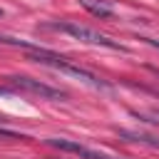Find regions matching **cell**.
I'll list each match as a JSON object with an SVG mask.
<instances>
[{
  "label": "cell",
  "mask_w": 159,
  "mask_h": 159,
  "mask_svg": "<svg viewBox=\"0 0 159 159\" xmlns=\"http://www.w3.org/2000/svg\"><path fill=\"white\" fill-rule=\"evenodd\" d=\"M0 139H22V137L15 134V132H10V129H2V127H0Z\"/></svg>",
  "instance_id": "52a82bcc"
},
{
  "label": "cell",
  "mask_w": 159,
  "mask_h": 159,
  "mask_svg": "<svg viewBox=\"0 0 159 159\" xmlns=\"http://www.w3.org/2000/svg\"><path fill=\"white\" fill-rule=\"evenodd\" d=\"M27 60H32V62H37V65H47V67H52V70H60V72H65V75H70V77H77L80 82H84V84L92 87V89H109V84H107L102 77L92 75L89 70H84V67L75 65L72 60H67V57H62V55H55V52H50V50H45V47L32 50V52L27 55Z\"/></svg>",
  "instance_id": "6da1fadb"
},
{
  "label": "cell",
  "mask_w": 159,
  "mask_h": 159,
  "mask_svg": "<svg viewBox=\"0 0 159 159\" xmlns=\"http://www.w3.org/2000/svg\"><path fill=\"white\" fill-rule=\"evenodd\" d=\"M22 92V94H32V97H40V99H50V102H62L67 94L57 87H50L40 80H32V77H7V87H0V92Z\"/></svg>",
  "instance_id": "3957f363"
},
{
  "label": "cell",
  "mask_w": 159,
  "mask_h": 159,
  "mask_svg": "<svg viewBox=\"0 0 159 159\" xmlns=\"http://www.w3.org/2000/svg\"><path fill=\"white\" fill-rule=\"evenodd\" d=\"M142 40H144L147 45H152L154 50H159V40H154V37H142Z\"/></svg>",
  "instance_id": "ba28073f"
},
{
  "label": "cell",
  "mask_w": 159,
  "mask_h": 159,
  "mask_svg": "<svg viewBox=\"0 0 159 159\" xmlns=\"http://www.w3.org/2000/svg\"><path fill=\"white\" fill-rule=\"evenodd\" d=\"M119 137H124L127 142H137V144H147V147L159 149V139H157V137H152V134H139V132H127V129H122V132H119Z\"/></svg>",
  "instance_id": "8992f818"
},
{
  "label": "cell",
  "mask_w": 159,
  "mask_h": 159,
  "mask_svg": "<svg viewBox=\"0 0 159 159\" xmlns=\"http://www.w3.org/2000/svg\"><path fill=\"white\" fill-rule=\"evenodd\" d=\"M154 117H157V119H154V122H159V112H157V114H154Z\"/></svg>",
  "instance_id": "9c48e42d"
},
{
  "label": "cell",
  "mask_w": 159,
  "mask_h": 159,
  "mask_svg": "<svg viewBox=\"0 0 159 159\" xmlns=\"http://www.w3.org/2000/svg\"><path fill=\"white\" fill-rule=\"evenodd\" d=\"M45 142H47L50 147H55V149L77 154V157H82V159H109L107 154L94 152V149H89V147H84V144H80V142H72V139H57V137H50V139H45Z\"/></svg>",
  "instance_id": "277c9868"
},
{
  "label": "cell",
  "mask_w": 159,
  "mask_h": 159,
  "mask_svg": "<svg viewBox=\"0 0 159 159\" xmlns=\"http://www.w3.org/2000/svg\"><path fill=\"white\" fill-rule=\"evenodd\" d=\"M47 27L60 30V32H65V35H70V37L80 40V42H87V45H97V47H109V50L127 52V47H124L122 42H117V40H112V37H107V35H102V32H97V30L87 27V25H80V22L62 20V22H52V25H47Z\"/></svg>",
  "instance_id": "7a4b0ae2"
},
{
  "label": "cell",
  "mask_w": 159,
  "mask_h": 159,
  "mask_svg": "<svg viewBox=\"0 0 159 159\" xmlns=\"http://www.w3.org/2000/svg\"><path fill=\"white\" fill-rule=\"evenodd\" d=\"M0 17H2V10H0Z\"/></svg>",
  "instance_id": "30bf717a"
},
{
  "label": "cell",
  "mask_w": 159,
  "mask_h": 159,
  "mask_svg": "<svg viewBox=\"0 0 159 159\" xmlns=\"http://www.w3.org/2000/svg\"><path fill=\"white\" fill-rule=\"evenodd\" d=\"M80 5L84 7V10H89L94 17H102V20H109L114 12H112V7L104 2V0H80Z\"/></svg>",
  "instance_id": "5b68a950"
}]
</instances>
